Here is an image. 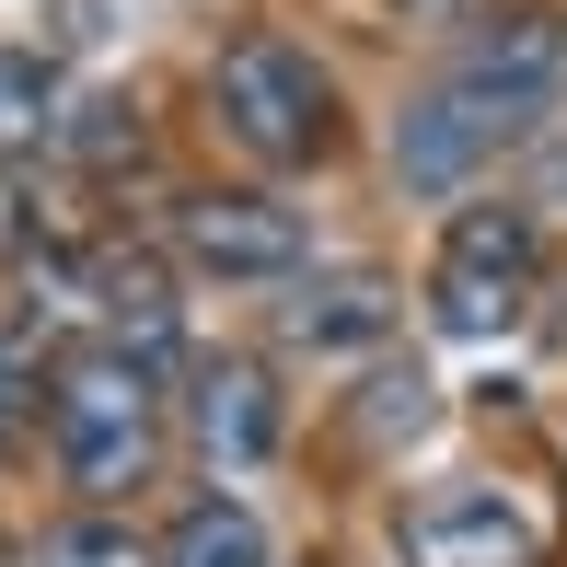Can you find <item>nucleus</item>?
I'll list each match as a JSON object with an SVG mask.
<instances>
[{
    "mask_svg": "<svg viewBox=\"0 0 567 567\" xmlns=\"http://www.w3.org/2000/svg\"><path fill=\"white\" fill-rule=\"evenodd\" d=\"M47 441H59V475L82 486L93 509H116L127 486L151 475V452H163V394H151V359H127V348L59 359V382H47Z\"/></svg>",
    "mask_w": 567,
    "mask_h": 567,
    "instance_id": "1",
    "label": "nucleus"
},
{
    "mask_svg": "<svg viewBox=\"0 0 567 567\" xmlns=\"http://www.w3.org/2000/svg\"><path fill=\"white\" fill-rule=\"evenodd\" d=\"M209 105H220V127L255 163H313V151L337 140V82H324V59L290 47V35H231L220 70H209Z\"/></svg>",
    "mask_w": 567,
    "mask_h": 567,
    "instance_id": "2",
    "label": "nucleus"
},
{
    "mask_svg": "<svg viewBox=\"0 0 567 567\" xmlns=\"http://www.w3.org/2000/svg\"><path fill=\"white\" fill-rule=\"evenodd\" d=\"M522 290H533V209H509V197L452 209L441 267H429V313H441V337H498V324L522 313Z\"/></svg>",
    "mask_w": 567,
    "mask_h": 567,
    "instance_id": "3",
    "label": "nucleus"
},
{
    "mask_svg": "<svg viewBox=\"0 0 567 567\" xmlns=\"http://www.w3.org/2000/svg\"><path fill=\"white\" fill-rule=\"evenodd\" d=\"M533 116H545V105H522V93L475 82V70L452 59L441 82H429L417 105H405V127H394V174H405V186H429V197H441V186H463V174H475V163H486L498 140H522Z\"/></svg>",
    "mask_w": 567,
    "mask_h": 567,
    "instance_id": "4",
    "label": "nucleus"
},
{
    "mask_svg": "<svg viewBox=\"0 0 567 567\" xmlns=\"http://www.w3.org/2000/svg\"><path fill=\"white\" fill-rule=\"evenodd\" d=\"M163 231H174V255L197 278H290L301 267V220L278 197H255V186H186L163 209Z\"/></svg>",
    "mask_w": 567,
    "mask_h": 567,
    "instance_id": "5",
    "label": "nucleus"
},
{
    "mask_svg": "<svg viewBox=\"0 0 567 567\" xmlns=\"http://www.w3.org/2000/svg\"><path fill=\"white\" fill-rule=\"evenodd\" d=\"M405 567H545V509L522 486H441L405 509Z\"/></svg>",
    "mask_w": 567,
    "mask_h": 567,
    "instance_id": "6",
    "label": "nucleus"
},
{
    "mask_svg": "<svg viewBox=\"0 0 567 567\" xmlns=\"http://www.w3.org/2000/svg\"><path fill=\"white\" fill-rule=\"evenodd\" d=\"M463 70L498 82V93H522V105H556V82H567V12L522 0V12L475 23V35H463Z\"/></svg>",
    "mask_w": 567,
    "mask_h": 567,
    "instance_id": "7",
    "label": "nucleus"
},
{
    "mask_svg": "<svg viewBox=\"0 0 567 567\" xmlns=\"http://www.w3.org/2000/svg\"><path fill=\"white\" fill-rule=\"evenodd\" d=\"M278 324H290V348H382V337H394V278L324 267V278H301V301Z\"/></svg>",
    "mask_w": 567,
    "mask_h": 567,
    "instance_id": "8",
    "label": "nucleus"
},
{
    "mask_svg": "<svg viewBox=\"0 0 567 567\" xmlns=\"http://www.w3.org/2000/svg\"><path fill=\"white\" fill-rule=\"evenodd\" d=\"M197 441H209V463H267L278 394H267L255 359H209V382H197Z\"/></svg>",
    "mask_w": 567,
    "mask_h": 567,
    "instance_id": "9",
    "label": "nucleus"
},
{
    "mask_svg": "<svg viewBox=\"0 0 567 567\" xmlns=\"http://www.w3.org/2000/svg\"><path fill=\"white\" fill-rule=\"evenodd\" d=\"M163 567H267V522L244 498H197L186 522L163 533Z\"/></svg>",
    "mask_w": 567,
    "mask_h": 567,
    "instance_id": "10",
    "label": "nucleus"
},
{
    "mask_svg": "<svg viewBox=\"0 0 567 567\" xmlns=\"http://www.w3.org/2000/svg\"><path fill=\"white\" fill-rule=\"evenodd\" d=\"M47 140H59V70L35 47H0V163H23Z\"/></svg>",
    "mask_w": 567,
    "mask_h": 567,
    "instance_id": "11",
    "label": "nucleus"
},
{
    "mask_svg": "<svg viewBox=\"0 0 567 567\" xmlns=\"http://www.w3.org/2000/svg\"><path fill=\"white\" fill-rule=\"evenodd\" d=\"M417 429H429V371H417V359L359 382V405H348V441H359V452H405Z\"/></svg>",
    "mask_w": 567,
    "mask_h": 567,
    "instance_id": "12",
    "label": "nucleus"
},
{
    "mask_svg": "<svg viewBox=\"0 0 567 567\" xmlns=\"http://www.w3.org/2000/svg\"><path fill=\"white\" fill-rule=\"evenodd\" d=\"M59 151H70L82 174H116V163H140V151H151V127H140V105H127V93H93V105L59 116Z\"/></svg>",
    "mask_w": 567,
    "mask_h": 567,
    "instance_id": "13",
    "label": "nucleus"
},
{
    "mask_svg": "<svg viewBox=\"0 0 567 567\" xmlns=\"http://www.w3.org/2000/svg\"><path fill=\"white\" fill-rule=\"evenodd\" d=\"M35 567H163V545H140L116 509H82V522H59L35 545Z\"/></svg>",
    "mask_w": 567,
    "mask_h": 567,
    "instance_id": "14",
    "label": "nucleus"
},
{
    "mask_svg": "<svg viewBox=\"0 0 567 567\" xmlns=\"http://www.w3.org/2000/svg\"><path fill=\"white\" fill-rule=\"evenodd\" d=\"M417 23H475V12H498V0H405Z\"/></svg>",
    "mask_w": 567,
    "mask_h": 567,
    "instance_id": "15",
    "label": "nucleus"
},
{
    "mask_svg": "<svg viewBox=\"0 0 567 567\" xmlns=\"http://www.w3.org/2000/svg\"><path fill=\"white\" fill-rule=\"evenodd\" d=\"M12 231H23V220H12V186H0V244H12Z\"/></svg>",
    "mask_w": 567,
    "mask_h": 567,
    "instance_id": "16",
    "label": "nucleus"
},
{
    "mask_svg": "<svg viewBox=\"0 0 567 567\" xmlns=\"http://www.w3.org/2000/svg\"><path fill=\"white\" fill-rule=\"evenodd\" d=\"M0 567H23V556H12V545H0Z\"/></svg>",
    "mask_w": 567,
    "mask_h": 567,
    "instance_id": "17",
    "label": "nucleus"
}]
</instances>
